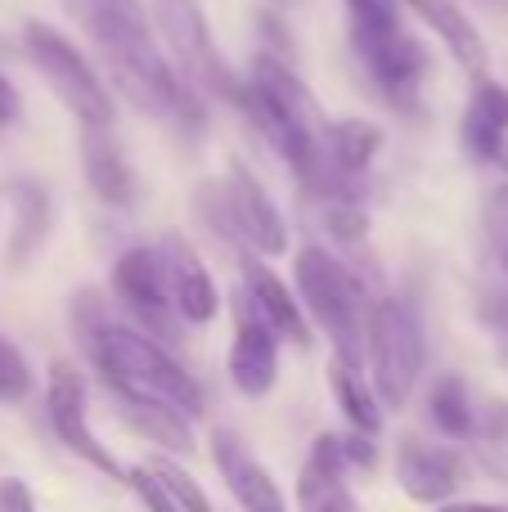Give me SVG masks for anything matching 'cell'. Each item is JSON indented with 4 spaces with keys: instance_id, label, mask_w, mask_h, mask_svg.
Returning a JSON list of instances; mask_svg holds the SVG:
<instances>
[{
    "instance_id": "obj_32",
    "label": "cell",
    "mask_w": 508,
    "mask_h": 512,
    "mask_svg": "<svg viewBox=\"0 0 508 512\" xmlns=\"http://www.w3.org/2000/svg\"><path fill=\"white\" fill-rule=\"evenodd\" d=\"M342 459H347V468L374 472V468H378V445H374V436H365V432L342 436Z\"/></svg>"
},
{
    "instance_id": "obj_22",
    "label": "cell",
    "mask_w": 508,
    "mask_h": 512,
    "mask_svg": "<svg viewBox=\"0 0 508 512\" xmlns=\"http://www.w3.org/2000/svg\"><path fill=\"white\" fill-rule=\"evenodd\" d=\"M428 418L441 436L450 441H473L477 436V409L468 396V382L459 373H441L428 391Z\"/></svg>"
},
{
    "instance_id": "obj_26",
    "label": "cell",
    "mask_w": 508,
    "mask_h": 512,
    "mask_svg": "<svg viewBox=\"0 0 508 512\" xmlns=\"http://www.w3.org/2000/svg\"><path fill=\"white\" fill-rule=\"evenodd\" d=\"M194 207H198L203 225L216 234V239H225L230 248H239V234H234V216H230V203H225V185H221V180H203V185H198V194H194Z\"/></svg>"
},
{
    "instance_id": "obj_18",
    "label": "cell",
    "mask_w": 508,
    "mask_h": 512,
    "mask_svg": "<svg viewBox=\"0 0 508 512\" xmlns=\"http://www.w3.org/2000/svg\"><path fill=\"white\" fill-rule=\"evenodd\" d=\"M81 171L90 194L113 212H126L135 203V171L117 144L113 126H81Z\"/></svg>"
},
{
    "instance_id": "obj_19",
    "label": "cell",
    "mask_w": 508,
    "mask_h": 512,
    "mask_svg": "<svg viewBox=\"0 0 508 512\" xmlns=\"http://www.w3.org/2000/svg\"><path fill=\"white\" fill-rule=\"evenodd\" d=\"M459 140H464V153L473 162H486V167H500V158L508 153V86L482 77L468 95L464 122H459Z\"/></svg>"
},
{
    "instance_id": "obj_9",
    "label": "cell",
    "mask_w": 508,
    "mask_h": 512,
    "mask_svg": "<svg viewBox=\"0 0 508 512\" xmlns=\"http://www.w3.org/2000/svg\"><path fill=\"white\" fill-rule=\"evenodd\" d=\"M356 59L365 63L374 90L383 95V104L392 113H401L405 122H423V81H428V45L414 32H392L374 45H360Z\"/></svg>"
},
{
    "instance_id": "obj_24",
    "label": "cell",
    "mask_w": 508,
    "mask_h": 512,
    "mask_svg": "<svg viewBox=\"0 0 508 512\" xmlns=\"http://www.w3.org/2000/svg\"><path fill=\"white\" fill-rule=\"evenodd\" d=\"M347 27L351 50L383 41L405 27V0H347Z\"/></svg>"
},
{
    "instance_id": "obj_33",
    "label": "cell",
    "mask_w": 508,
    "mask_h": 512,
    "mask_svg": "<svg viewBox=\"0 0 508 512\" xmlns=\"http://www.w3.org/2000/svg\"><path fill=\"white\" fill-rule=\"evenodd\" d=\"M0 512H36V495L23 477L0 481Z\"/></svg>"
},
{
    "instance_id": "obj_37",
    "label": "cell",
    "mask_w": 508,
    "mask_h": 512,
    "mask_svg": "<svg viewBox=\"0 0 508 512\" xmlns=\"http://www.w3.org/2000/svg\"><path fill=\"white\" fill-rule=\"evenodd\" d=\"M500 256H504V265H508V234H504V243H500Z\"/></svg>"
},
{
    "instance_id": "obj_36",
    "label": "cell",
    "mask_w": 508,
    "mask_h": 512,
    "mask_svg": "<svg viewBox=\"0 0 508 512\" xmlns=\"http://www.w3.org/2000/svg\"><path fill=\"white\" fill-rule=\"evenodd\" d=\"M482 5H491V9H508V0H482Z\"/></svg>"
},
{
    "instance_id": "obj_12",
    "label": "cell",
    "mask_w": 508,
    "mask_h": 512,
    "mask_svg": "<svg viewBox=\"0 0 508 512\" xmlns=\"http://www.w3.org/2000/svg\"><path fill=\"white\" fill-rule=\"evenodd\" d=\"M234 310V342H230V382L243 391V396L261 400L270 396L279 378V337L270 333V324L257 315L248 292H234L230 297Z\"/></svg>"
},
{
    "instance_id": "obj_28",
    "label": "cell",
    "mask_w": 508,
    "mask_h": 512,
    "mask_svg": "<svg viewBox=\"0 0 508 512\" xmlns=\"http://www.w3.org/2000/svg\"><path fill=\"white\" fill-rule=\"evenodd\" d=\"M324 230H329V239L342 243V248L365 243V234H369L365 203H324Z\"/></svg>"
},
{
    "instance_id": "obj_16",
    "label": "cell",
    "mask_w": 508,
    "mask_h": 512,
    "mask_svg": "<svg viewBox=\"0 0 508 512\" xmlns=\"http://www.w3.org/2000/svg\"><path fill=\"white\" fill-rule=\"evenodd\" d=\"M212 463H216V472H221L225 490H230L234 504L243 512H288L284 490L275 486V477H270L257 459H252V450L239 441V432L216 427L212 432Z\"/></svg>"
},
{
    "instance_id": "obj_31",
    "label": "cell",
    "mask_w": 508,
    "mask_h": 512,
    "mask_svg": "<svg viewBox=\"0 0 508 512\" xmlns=\"http://www.w3.org/2000/svg\"><path fill=\"white\" fill-rule=\"evenodd\" d=\"M477 432L491 445L508 450V400H491L486 409H477Z\"/></svg>"
},
{
    "instance_id": "obj_10",
    "label": "cell",
    "mask_w": 508,
    "mask_h": 512,
    "mask_svg": "<svg viewBox=\"0 0 508 512\" xmlns=\"http://www.w3.org/2000/svg\"><path fill=\"white\" fill-rule=\"evenodd\" d=\"M45 414H50V427H54V436L63 441V450L77 454L81 463H90L95 472H104V477H113V481H122L126 486V468L117 463V454L95 436V427H90V418H86V382H81V373L72 369L68 360L50 364V382H45Z\"/></svg>"
},
{
    "instance_id": "obj_6",
    "label": "cell",
    "mask_w": 508,
    "mask_h": 512,
    "mask_svg": "<svg viewBox=\"0 0 508 512\" xmlns=\"http://www.w3.org/2000/svg\"><path fill=\"white\" fill-rule=\"evenodd\" d=\"M144 14H149L153 36H158L167 63L189 86L221 99V104H239L243 77L225 63V54L216 50L212 27H207V14L198 0H149Z\"/></svg>"
},
{
    "instance_id": "obj_21",
    "label": "cell",
    "mask_w": 508,
    "mask_h": 512,
    "mask_svg": "<svg viewBox=\"0 0 508 512\" xmlns=\"http://www.w3.org/2000/svg\"><path fill=\"white\" fill-rule=\"evenodd\" d=\"M117 414L131 432H140L149 445H162L171 454H189L194 450V432H189V418L176 409L158 405V400H135V396H113Z\"/></svg>"
},
{
    "instance_id": "obj_35",
    "label": "cell",
    "mask_w": 508,
    "mask_h": 512,
    "mask_svg": "<svg viewBox=\"0 0 508 512\" xmlns=\"http://www.w3.org/2000/svg\"><path fill=\"white\" fill-rule=\"evenodd\" d=\"M437 512H508L504 504H477V499H468V504H441Z\"/></svg>"
},
{
    "instance_id": "obj_17",
    "label": "cell",
    "mask_w": 508,
    "mask_h": 512,
    "mask_svg": "<svg viewBox=\"0 0 508 512\" xmlns=\"http://www.w3.org/2000/svg\"><path fill=\"white\" fill-rule=\"evenodd\" d=\"M5 203L14 212V225H9V243H5V265L9 270H27L36 252L45 248L54 225V198L41 180L32 176H9L5 180Z\"/></svg>"
},
{
    "instance_id": "obj_27",
    "label": "cell",
    "mask_w": 508,
    "mask_h": 512,
    "mask_svg": "<svg viewBox=\"0 0 508 512\" xmlns=\"http://www.w3.org/2000/svg\"><path fill=\"white\" fill-rule=\"evenodd\" d=\"M32 387H36L32 364H27L23 351L0 333V400H5V405H18V400L32 396Z\"/></svg>"
},
{
    "instance_id": "obj_29",
    "label": "cell",
    "mask_w": 508,
    "mask_h": 512,
    "mask_svg": "<svg viewBox=\"0 0 508 512\" xmlns=\"http://www.w3.org/2000/svg\"><path fill=\"white\" fill-rule=\"evenodd\" d=\"M126 486H131L135 495H140V504L149 508V512H180V508H176V499H171L167 490L158 486V477H153V472L144 468V463H140V468H126Z\"/></svg>"
},
{
    "instance_id": "obj_3",
    "label": "cell",
    "mask_w": 508,
    "mask_h": 512,
    "mask_svg": "<svg viewBox=\"0 0 508 512\" xmlns=\"http://www.w3.org/2000/svg\"><path fill=\"white\" fill-rule=\"evenodd\" d=\"M81 346H86L90 364H95L99 378H104L108 396L158 400V405L185 414L189 423L203 418L207 396H203V387H198V378L167 351V346L153 342V337L140 333L135 324L104 319Z\"/></svg>"
},
{
    "instance_id": "obj_25",
    "label": "cell",
    "mask_w": 508,
    "mask_h": 512,
    "mask_svg": "<svg viewBox=\"0 0 508 512\" xmlns=\"http://www.w3.org/2000/svg\"><path fill=\"white\" fill-rule=\"evenodd\" d=\"M297 508L302 512H360L347 481L329 477V472H315V468H302V477H297Z\"/></svg>"
},
{
    "instance_id": "obj_23",
    "label": "cell",
    "mask_w": 508,
    "mask_h": 512,
    "mask_svg": "<svg viewBox=\"0 0 508 512\" xmlns=\"http://www.w3.org/2000/svg\"><path fill=\"white\" fill-rule=\"evenodd\" d=\"M329 387H333V400H338V409L347 414L351 432H365V436L383 432V405H378L374 387L365 382V373L347 369V364L333 360L329 364Z\"/></svg>"
},
{
    "instance_id": "obj_11",
    "label": "cell",
    "mask_w": 508,
    "mask_h": 512,
    "mask_svg": "<svg viewBox=\"0 0 508 512\" xmlns=\"http://www.w3.org/2000/svg\"><path fill=\"white\" fill-rule=\"evenodd\" d=\"M221 185H225V203H230V216H234L239 248L257 252V256H284L288 252L284 212H279V203L270 198V189L257 180V171L234 158L230 176H221Z\"/></svg>"
},
{
    "instance_id": "obj_8",
    "label": "cell",
    "mask_w": 508,
    "mask_h": 512,
    "mask_svg": "<svg viewBox=\"0 0 508 512\" xmlns=\"http://www.w3.org/2000/svg\"><path fill=\"white\" fill-rule=\"evenodd\" d=\"M113 297L122 301V310L135 319L140 333H149L153 342L171 346L180 342V319L176 306H171V292H167V274H162V256L158 248H126L113 261Z\"/></svg>"
},
{
    "instance_id": "obj_13",
    "label": "cell",
    "mask_w": 508,
    "mask_h": 512,
    "mask_svg": "<svg viewBox=\"0 0 508 512\" xmlns=\"http://www.w3.org/2000/svg\"><path fill=\"white\" fill-rule=\"evenodd\" d=\"M396 481H401V490L414 504L441 508L468 481V463L450 445H432L423 436H401V445H396Z\"/></svg>"
},
{
    "instance_id": "obj_14",
    "label": "cell",
    "mask_w": 508,
    "mask_h": 512,
    "mask_svg": "<svg viewBox=\"0 0 508 512\" xmlns=\"http://www.w3.org/2000/svg\"><path fill=\"white\" fill-rule=\"evenodd\" d=\"M162 274H167V292H171V306H176L180 324H212L216 310H221V292H216L212 270L203 265V256L194 252V243L180 239V234H167L162 239Z\"/></svg>"
},
{
    "instance_id": "obj_2",
    "label": "cell",
    "mask_w": 508,
    "mask_h": 512,
    "mask_svg": "<svg viewBox=\"0 0 508 512\" xmlns=\"http://www.w3.org/2000/svg\"><path fill=\"white\" fill-rule=\"evenodd\" d=\"M234 108H239V113L257 126L261 140L284 158V167L297 176V185H306L315 162H320V140H324L329 117L320 113V99L297 77L293 63L257 50Z\"/></svg>"
},
{
    "instance_id": "obj_20",
    "label": "cell",
    "mask_w": 508,
    "mask_h": 512,
    "mask_svg": "<svg viewBox=\"0 0 508 512\" xmlns=\"http://www.w3.org/2000/svg\"><path fill=\"white\" fill-rule=\"evenodd\" d=\"M405 9H410L428 32H437V41L446 45L450 59H455L468 77H477V81L486 77V41L473 18L464 14L459 0H405Z\"/></svg>"
},
{
    "instance_id": "obj_7",
    "label": "cell",
    "mask_w": 508,
    "mask_h": 512,
    "mask_svg": "<svg viewBox=\"0 0 508 512\" xmlns=\"http://www.w3.org/2000/svg\"><path fill=\"white\" fill-rule=\"evenodd\" d=\"M23 50L45 77V86L59 95V104L77 117V126H113V90L104 86V77L90 68V59L59 27L32 18L23 27Z\"/></svg>"
},
{
    "instance_id": "obj_4",
    "label": "cell",
    "mask_w": 508,
    "mask_h": 512,
    "mask_svg": "<svg viewBox=\"0 0 508 512\" xmlns=\"http://www.w3.org/2000/svg\"><path fill=\"white\" fill-rule=\"evenodd\" d=\"M297 297L306 315L329 333L333 360L347 369H365V333H369V288L347 261H338L329 248H302L293 261Z\"/></svg>"
},
{
    "instance_id": "obj_15",
    "label": "cell",
    "mask_w": 508,
    "mask_h": 512,
    "mask_svg": "<svg viewBox=\"0 0 508 512\" xmlns=\"http://www.w3.org/2000/svg\"><path fill=\"white\" fill-rule=\"evenodd\" d=\"M239 274H243V292L252 297V306H257V315L270 324V333L279 337V342H293V346H311V319H306V310L297 306L293 288H288L284 279H279L275 270L266 265V256L257 252H239Z\"/></svg>"
},
{
    "instance_id": "obj_5",
    "label": "cell",
    "mask_w": 508,
    "mask_h": 512,
    "mask_svg": "<svg viewBox=\"0 0 508 512\" xmlns=\"http://www.w3.org/2000/svg\"><path fill=\"white\" fill-rule=\"evenodd\" d=\"M365 360H369V387H374L378 405L401 409L414 396L428 364V333L405 297H383L369 310V333H365Z\"/></svg>"
},
{
    "instance_id": "obj_30",
    "label": "cell",
    "mask_w": 508,
    "mask_h": 512,
    "mask_svg": "<svg viewBox=\"0 0 508 512\" xmlns=\"http://www.w3.org/2000/svg\"><path fill=\"white\" fill-rule=\"evenodd\" d=\"M306 468L315 472H329V477H347V459H342V436L333 432H320L311 445V463Z\"/></svg>"
},
{
    "instance_id": "obj_34",
    "label": "cell",
    "mask_w": 508,
    "mask_h": 512,
    "mask_svg": "<svg viewBox=\"0 0 508 512\" xmlns=\"http://www.w3.org/2000/svg\"><path fill=\"white\" fill-rule=\"evenodd\" d=\"M18 90H14V81L9 77H0V126H14L18 122Z\"/></svg>"
},
{
    "instance_id": "obj_1",
    "label": "cell",
    "mask_w": 508,
    "mask_h": 512,
    "mask_svg": "<svg viewBox=\"0 0 508 512\" xmlns=\"http://www.w3.org/2000/svg\"><path fill=\"white\" fill-rule=\"evenodd\" d=\"M81 27L90 32L104 63L108 81L117 86V95L126 104H135L140 113L162 117L167 122L171 99H176L180 72L167 63L153 23L144 14V0H90Z\"/></svg>"
}]
</instances>
